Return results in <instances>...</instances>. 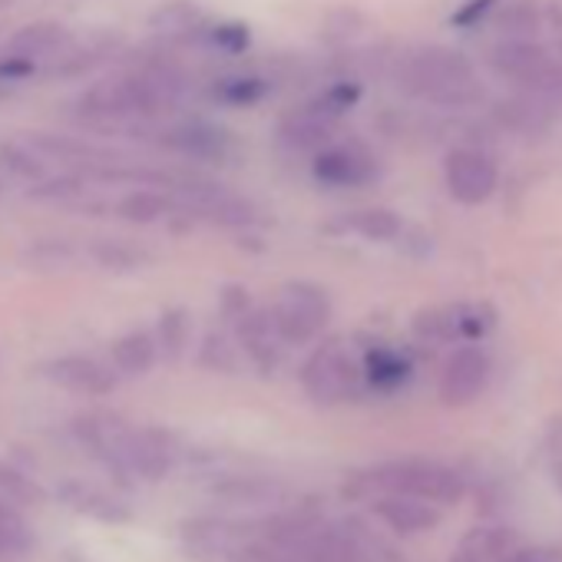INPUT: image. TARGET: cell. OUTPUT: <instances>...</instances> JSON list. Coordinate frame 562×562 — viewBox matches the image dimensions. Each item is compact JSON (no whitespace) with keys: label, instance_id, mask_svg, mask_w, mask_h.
<instances>
[{"label":"cell","instance_id":"6da1fadb","mask_svg":"<svg viewBox=\"0 0 562 562\" xmlns=\"http://www.w3.org/2000/svg\"><path fill=\"white\" fill-rule=\"evenodd\" d=\"M182 90V74L176 67L156 64L93 83L77 100V113L87 120H156L179 103Z\"/></svg>","mask_w":562,"mask_h":562},{"label":"cell","instance_id":"7a4b0ae2","mask_svg":"<svg viewBox=\"0 0 562 562\" xmlns=\"http://www.w3.org/2000/svg\"><path fill=\"white\" fill-rule=\"evenodd\" d=\"M394 80L407 97L440 110H470L483 100L476 67L460 50L440 44L407 50L397 60Z\"/></svg>","mask_w":562,"mask_h":562},{"label":"cell","instance_id":"3957f363","mask_svg":"<svg viewBox=\"0 0 562 562\" xmlns=\"http://www.w3.org/2000/svg\"><path fill=\"white\" fill-rule=\"evenodd\" d=\"M74 434L93 457L106 460L110 467L123 473H133L139 480H159L169 473L172 453L159 430H143V427L120 420L116 414L97 411V414L77 417Z\"/></svg>","mask_w":562,"mask_h":562},{"label":"cell","instance_id":"277c9868","mask_svg":"<svg viewBox=\"0 0 562 562\" xmlns=\"http://www.w3.org/2000/svg\"><path fill=\"white\" fill-rule=\"evenodd\" d=\"M355 490L381 493V496H411V499H427V503H453L463 496V480L443 463L394 460V463H378L364 470L355 480Z\"/></svg>","mask_w":562,"mask_h":562},{"label":"cell","instance_id":"5b68a950","mask_svg":"<svg viewBox=\"0 0 562 562\" xmlns=\"http://www.w3.org/2000/svg\"><path fill=\"white\" fill-rule=\"evenodd\" d=\"M268 318H271L278 341L308 345L331 322V299L325 289L312 285V281H289V285L278 292V302L271 305Z\"/></svg>","mask_w":562,"mask_h":562},{"label":"cell","instance_id":"8992f818","mask_svg":"<svg viewBox=\"0 0 562 562\" xmlns=\"http://www.w3.org/2000/svg\"><path fill=\"white\" fill-rule=\"evenodd\" d=\"M364 381V368L355 364V358L341 348V341L322 345L302 368L305 394L315 404H341L358 394Z\"/></svg>","mask_w":562,"mask_h":562},{"label":"cell","instance_id":"52a82bcc","mask_svg":"<svg viewBox=\"0 0 562 562\" xmlns=\"http://www.w3.org/2000/svg\"><path fill=\"white\" fill-rule=\"evenodd\" d=\"M443 182L453 202L460 205H486L499 189V166L490 153L473 146H457L443 159Z\"/></svg>","mask_w":562,"mask_h":562},{"label":"cell","instance_id":"ba28073f","mask_svg":"<svg viewBox=\"0 0 562 562\" xmlns=\"http://www.w3.org/2000/svg\"><path fill=\"white\" fill-rule=\"evenodd\" d=\"M378 156L364 143H331L312 159V176L325 189H364L378 179Z\"/></svg>","mask_w":562,"mask_h":562},{"label":"cell","instance_id":"9c48e42d","mask_svg":"<svg viewBox=\"0 0 562 562\" xmlns=\"http://www.w3.org/2000/svg\"><path fill=\"white\" fill-rule=\"evenodd\" d=\"M176 199L179 205L195 215V218H205V222H215V225H228V228H238V225H251L258 222V212L248 199H241L238 192H228L222 186H205V182H186V186H176Z\"/></svg>","mask_w":562,"mask_h":562},{"label":"cell","instance_id":"30bf717a","mask_svg":"<svg viewBox=\"0 0 562 562\" xmlns=\"http://www.w3.org/2000/svg\"><path fill=\"white\" fill-rule=\"evenodd\" d=\"M490 374H493V364L483 348H476V345L457 348L440 371V401L447 407L473 404L486 391Z\"/></svg>","mask_w":562,"mask_h":562},{"label":"cell","instance_id":"8fae6325","mask_svg":"<svg viewBox=\"0 0 562 562\" xmlns=\"http://www.w3.org/2000/svg\"><path fill=\"white\" fill-rule=\"evenodd\" d=\"M44 378L54 381L57 387L70 391V394H83V397H106L116 391L120 371L106 368L97 358L87 355H64L44 364Z\"/></svg>","mask_w":562,"mask_h":562},{"label":"cell","instance_id":"7c38bea8","mask_svg":"<svg viewBox=\"0 0 562 562\" xmlns=\"http://www.w3.org/2000/svg\"><path fill=\"white\" fill-rule=\"evenodd\" d=\"M338 123H341V116H335L318 100H312L281 120L278 139H281V146H289L295 153H318V149L331 146Z\"/></svg>","mask_w":562,"mask_h":562},{"label":"cell","instance_id":"4fadbf2b","mask_svg":"<svg viewBox=\"0 0 562 562\" xmlns=\"http://www.w3.org/2000/svg\"><path fill=\"white\" fill-rule=\"evenodd\" d=\"M549 60L552 57L546 54V47L536 44L532 37H506L486 54L490 70L503 80H513L516 87H526Z\"/></svg>","mask_w":562,"mask_h":562},{"label":"cell","instance_id":"5bb4252c","mask_svg":"<svg viewBox=\"0 0 562 562\" xmlns=\"http://www.w3.org/2000/svg\"><path fill=\"white\" fill-rule=\"evenodd\" d=\"M156 139H159V146H166L172 153H182L192 159H209V162H218L232 153V136L212 123H179V126L162 130Z\"/></svg>","mask_w":562,"mask_h":562},{"label":"cell","instance_id":"9a60e30c","mask_svg":"<svg viewBox=\"0 0 562 562\" xmlns=\"http://www.w3.org/2000/svg\"><path fill=\"white\" fill-rule=\"evenodd\" d=\"M67 41H70L67 27H60V24H54V21L27 24V27H21L4 47H0V60L27 64V67L34 70L41 57H50V54L64 50Z\"/></svg>","mask_w":562,"mask_h":562},{"label":"cell","instance_id":"2e32d148","mask_svg":"<svg viewBox=\"0 0 562 562\" xmlns=\"http://www.w3.org/2000/svg\"><path fill=\"white\" fill-rule=\"evenodd\" d=\"M60 499L67 506H74L77 513H87L93 519H103V522H120L126 519V506L120 499H113L106 490L93 486V483H83V480H70L60 486Z\"/></svg>","mask_w":562,"mask_h":562},{"label":"cell","instance_id":"e0dca14e","mask_svg":"<svg viewBox=\"0 0 562 562\" xmlns=\"http://www.w3.org/2000/svg\"><path fill=\"white\" fill-rule=\"evenodd\" d=\"M113 368L126 378H143L146 371H153L156 358H159V341L149 331H130L123 338L113 341Z\"/></svg>","mask_w":562,"mask_h":562},{"label":"cell","instance_id":"ac0fdd59","mask_svg":"<svg viewBox=\"0 0 562 562\" xmlns=\"http://www.w3.org/2000/svg\"><path fill=\"white\" fill-rule=\"evenodd\" d=\"M271 93V80L255 77V74H235V77H222L209 87V97L218 106H235V110H248L258 106L261 100H268Z\"/></svg>","mask_w":562,"mask_h":562},{"label":"cell","instance_id":"d6986e66","mask_svg":"<svg viewBox=\"0 0 562 562\" xmlns=\"http://www.w3.org/2000/svg\"><path fill=\"white\" fill-rule=\"evenodd\" d=\"M387 526L401 529V532H420L430 529L437 522V509L427 506V499H411V496H384L374 506Z\"/></svg>","mask_w":562,"mask_h":562},{"label":"cell","instance_id":"ffe728a7","mask_svg":"<svg viewBox=\"0 0 562 562\" xmlns=\"http://www.w3.org/2000/svg\"><path fill=\"white\" fill-rule=\"evenodd\" d=\"M364 381L378 391H394L411 381V361L401 351L374 348L364 358Z\"/></svg>","mask_w":562,"mask_h":562},{"label":"cell","instance_id":"44dd1931","mask_svg":"<svg viewBox=\"0 0 562 562\" xmlns=\"http://www.w3.org/2000/svg\"><path fill=\"white\" fill-rule=\"evenodd\" d=\"M341 228L368 238V241H394L404 228L401 215L391 212V209H361V212H351L345 215Z\"/></svg>","mask_w":562,"mask_h":562},{"label":"cell","instance_id":"7402d4cb","mask_svg":"<svg viewBox=\"0 0 562 562\" xmlns=\"http://www.w3.org/2000/svg\"><path fill=\"white\" fill-rule=\"evenodd\" d=\"M509 532L506 529H476L463 539L453 562H503L509 552Z\"/></svg>","mask_w":562,"mask_h":562},{"label":"cell","instance_id":"603a6c76","mask_svg":"<svg viewBox=\"0 0 562 562\" xmlns=\"http://www.w3.org/2000/svg\"><path fill=\"white\" fill-rule=\"evenodd\" d=\"M169 209H172V199H166V195L156 192V189H136V192H130V195H123V199L116 202L120 218H126V222H133V225H153V222H159Z\"/></svg>","mask_w":562,"mask_h":562},{"label":"cell","instance_id":"cb8c5ba5","mask_svg":"<svg viewBox=\"0 0 562 562\" xmlns=\"http://www.w3.org/2000/svg\"><path fill=\"white\" fill-rule=\"evenodd\" d=\"M34 546V532L31 526L21 519V513L0 496V559L8 555H21Z\"/></svg>","mask_w":562,"mask_h":562},{"label":"cell","instance_id":"d4e9b609","mask_svg":"<svg viewBox=\"0 0 562 562\" xmlns=\"http://www.w3.org/2000/svg\"><path fill=\"white\" fill-rule=\"evenodd\" d=\"M496 315L486 305H453V338L480 341L493 331Z\"/></svg>","mask_w":562,"mask_h":562},{"label":"cell","instance_id":"484cf974","mask_svg":"<svg viewBox=\"0 0 562 562\" xmlns=\"http://www.w3.org/2000/svg\"><path fill=\"white\" fill-rule=\"evenodd\" d=\"M156 341H159V351L176 361L189 341V315L182 308H169L162 318H159V328H156Z\"/></svg>","mask_w":562,"mask_h":562},{"label":"cell","instance_id":"4316f807","mask_svg":"<svg viewBox=\"0 0 562 562\" xmlns=\"http://www.w3.org/2000/svg\"><path fill=\"white\" fill-rule=\"evenodd\" d=\"M93 258H97L103 268L130 271V268H136L146 255H143V251H136V248H130V245H123V241L106 238V241H97V245H93Z\"/></svg>","mask_w":562,"mask_h":562},{"label":"cell","instance_id":"83f0119b","mask_svg":"<svg viewBox=\"0 0 562 562\" xmlns=\"http://www.w3.org/2000/svg\"><path fill=\"white\" fill-rule=\"evenodd\" d=\"M153 24L156 27H162V31H169V34H186V31H195L199 24H202V14L192 8V4H169V8H162L156 18H153Z\"/></svg>","mask_w":562,"mask_h":562},{"label":"cell","instance_id":"f1b7e54d","mask_svg":"<svg viewBox=\"0 0 562 562\" xmlns=\"http://www.w3.org/2000/svg\"><path fill=\"white\" fill-rule=\"evenodd\" d=\"M499 27L506 37H529L536 31V11L529 0H516V4H506L503 18H499Z\"/></svg>","mask_w":562,"mask_h":562},{"label":"cell","instance_id":"f546056e","mask_svg":"<svg viewBox=\"0 0 562 562\" xmlns=\"http://www.w3.org/2000/svg\"><path fill=\"white\" fill-rule=\"evenodd\" d=\"M4 159H8V166L18 172V176H24V179H47V166H44V159H41V149H14V146H8L4 149Z\"/></svg>","mask_w":562,"mask_h":562},{"label":"cell","instance_id":"4dcf8cb0","mask_svg":"<svg viewBox=\"0 0 562 562\" xmlns=\"http://www.w3.org/2000/svg\"><path fill=\"white\" fill-rule=\"evenodd\" d=\"M499 4H503V0H463V4L453 11L450 24H453L457 31H470V27H476L480 21H486Z\"/></svg>","mask_w":562,"mask_h":562},{"label":"cell","instance_id":"1f68e13d","mask_svg":"<svg viewBox=\"0 0 562 562\" xmlns=\"http://www.w3.org/2000/svg\"><path fill=\"white\" fill-rule=\"evenodd\" d=\"M209 41H212L218 50H225V54H241V50H248L251 34H248L245 24H218V27L209 31Z\"/></svg>","mask_w":562,"mask_h":562},{"label":"cell","instance_id":"d6a6232c","mask_svg":"<svg viewBox=\"0 0 562 562\" xmlns=\"http://www.w3.org/2000/svg\"><path fill=\"white\" fill-rule=\"evenodd\" d=\"M222 308H225L232 318H241V315L248 312V292H245V289H238V285L225 289V295H222Z\"/></svg>","mask_w":562,"mask_h":562},{"label":"cell","instance_id":"836d02e7","mask_svg":"<svg viewBox=\"0 0 562 562\" xmlns=\"http://www.w3.org/2000/svg\"><path fill=\"white\" fill-rule=\"evenodd\" d=\"M509 562H562L552 549H526V552H516Z\"/></svg>","mask_w":562,"mask_h":562}]
</instances>
